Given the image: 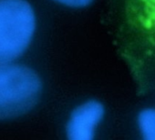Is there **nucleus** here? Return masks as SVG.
Returning a JSON list of instances; mask_svg holds the SVG:
<instances>
[{
  "instance_id": "nucleus-1",
  "label": "nucleus",
  "mask_w": 155,
  "mask_h": 140,
  "mask_svg": "<svg viewBox=\"0 0 155 140\" xmlns=\"http://www.w3.org/2000/svg\"><path fill=\"white\" fill-rule=\"evenodd\" d=\"M43 91L36 71L12 62L0 63V121L20 117L33 110Z\"/></svg>"
},
{
  "instance_id": "nucleus-2",
  "label": "nucleus",
  "mask_w": 155,
  "mask_h": 140,
  "mask_svg": "<svg viewBox=\"0 0 155 140\" xmlns=\"http://www.w3.org/2000/svg\"><path fill=\"white\" fill-rule=\"evenodd\" d=\"M35 30L36 15L27 0H0V63L21 56Z\"/></svg>"
},
{
  "instance_id": "nucleus-3",
  "label": "nucleus",
  "mask_w": 155,
  "mask_h": 140,
  "mask_svg": "<svg viewBox=\"0 0 155 140\" xmlns=\"http://www.w3.org/2000/svg\"><path fill=\"white\" fill-rule=\"evenodd\" d=\"M105 116V107L98 100H88L77 107L67 122V137L70 140H92Z\"/></svg>"
},
{
  "instance_id": "nucleus-4",
  "label": "nucleus",
  "mask_w": 155,
  "mask_h": 140,
  "mask_svg": "<svg viewBox=\"0 0 155 140\" xmlns=\"http://www.w3.org/2000/svg\"><path fill=\"white\" fill-rule=\"evenodd\" d=\"M137 126L144 140H155V107H144L137 116Z\"/></svg>"
},
{
  "instance_id": "nucleus-5",
  "label": "nucleus",
  "mask_w": 155,
  "mask_h": 140,
  "mask_svg": "<svg viewBox=\"0 0 155 140\" xmlns=\"http://www.w3.org/2000/svg\"><path fill=\"white\" fill-rule=\"evenodd\" d=\"M140 23L149 29L155 23V0H135Z\"/></svg>"
},
{
  "instance_id": "nucleus-6",
  "label": "nucleus",
  "mask_w": 155,
  "mask_h": 140,
  "mask_svg": "<svg viewBox=\"0 0 155 140\" xmlns=\"http://www.w3.org/2000/svg\"><path fill=\"white\" fill-rule=\"evenodd\" d=\"M51 1L71 8H84L91 6L95 0H51Z\"/></svg>"
},
{
  "instance_id": "nucleus-7",
  "label": "nucleus",
  "mask_w": 155,
  "mask_h": 140,
  "mask_svg": "<svg viewBox=\"0 0 155 140\" xmlns=\"http://www.w3.org/2000/svg\"><path fill=\"white\" fill-rule=\"evenodd\" d=\"M148 30H150V32H152V33H154V34H155V23H154V24H153V25H152V26H151Z\"/></svg>"
}]
</instances>
